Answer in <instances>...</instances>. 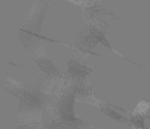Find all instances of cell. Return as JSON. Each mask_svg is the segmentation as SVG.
Masks as SVG:
<instances>
[{"label":"cell","mask_w":150,"mask_h":129,"mask_svg":"<svg viewBox=\"0 0 150 129\" xmlns=\"http://www.w3.org/2000/svg\"><path fill=\"white\" fill-rule=\"evenodd\" d=\"M48 0H35L30 11L27 15L25 23L20 30L19 39L23 43L25 50L29 53L34 47H37L40 41L42 24L44 20V15L47 13V8L49 5Z\"/></svg>","instance_id":"obj_1"},{"label":"cell","mask_w":150,"mask_h":129,"mask_svg":"<svg viewBox=\"0 0 150 129\" xmlns=\"http://www.w3.org/2000/svg\"><path fill=\"white\" fill-rule=\"evenodd\" d=\"M111 29H112V25H110V24L103 19L91 23V24H88V26L77 36L76 41H74V47L82 53L93 54V55H97L96 53H93V49L96 48V45L98 43L103 44L105 47H107L112 50L111 45L107 43V40L105 39V35Z\"/></svg>","instance_id":"obj_2"},{"label":"cell","mask_w":150,"mask_h":129,"mask_svg":"<svg viewBox=\"0 0 150 129\" xmlns=\"http://www.w3.org/2000/svg\"><path fill=\"white\" fill-rule=\"evenodd\" d=\"M73 80L67 73H61V74H45L40 72L38 75L35 77L34 82L32 83L35 85L39 90L44 91L45 94L51 95H57L64 91L72 86Z\"/></svg>","instance_id":"obj_3"},{"label":"cell","mask_w":150,"mask_h":129,"mask_svg":"<svg viewBox=\"0 0 150 129\" xmlns=\"http://www.w3.org/2000/svg\"><path fill=\"white\" fill-rule=\"evenodd\" d=\"M51 95L39 90L35 85H25L19 97V110H44L47 109Z\"/></svg>","instance_id":"obj_4"},{"label":"cell","mask_w":150,"mask_h":129,"mask_svg":"<svg viewBox=\"0 0 150 129\" xmlns=\"http://www.w3.org/2000/svg\"><path fill=\"white\" fill-rule=\"evenodd\" d=\"M67 65V74L74 82L87 80L90 73L95 69V65L91 64L88 60V54L82 53L80 50H73L69 54Z\"/></svg>","instance_id":"obj_5"},{"label":"cell","mask_w":150,"mask_h":129,"mask_svg":"<svg viewBox=\"0 0 150 129\" xmlns=\"http://www.w3.org/2000/svg\"><path fill=\"white\" fill-rule=\"evenodd\" d=\"M28 54L32 56L34 63L39 66L40 72H43L45 74H61V72L56 68L54 64L48 58V54L44 50V47L42 43H39L37 47L33 48Z\"/></svg>","instance_id":"obj_6"},{"label":"cell","mask_w":150,"mask_h":129,"mask_svg":"<svg viewBox=\"0 0 150 129\" xmlns=\"http://www.w3.org/2000/svg\"><path fill=\"white\" fill-rule=\"evenodd\" d=\"M25 85L27 84H24V83H22V82L15 80V79H13L11 77L8 75L6 80H5V84H4V89H5L6 91H9L10 94H13L14 97L19 98L20 94L23 93L24 88H25Z\"/></svg>","instance_id":"obj_7"},{"label":"cell","mask_w":150,"mask_h":129,"mask_svg":"<svg viewBox=\"0 0 150 129\" xmlns=\"http://www.w3.org/2000/svg\"><path fill=\"white\" fill-rule=\"evenodd\" d=\"M150 107V102H148V100H143L141 103H139L137 104V107L135 108V112L132 114H134V116L135 115H137L139 116V119L140 118H143V116L145 115V113L148 112V108Z\"/></svg>","instance_id":"obj_8"},{"label":"cell","mask_w":150,"mask_h":129,"mask_svg":"<svg viewBox=\"0 0 150 129\" xmlns=\"http://www.w3.org/2000/svg\"><path fill=\"white\" fill-rule=\"evenodd\" d=\"M103 0H86V5L87 4H101Z\"/></svg>","instance_id":"obj_9"},{"label":"cell","mask_w":150,"mask_h":129,"mask_svg":"<svg viewBox=\"0 0 150 129\" xmlns=\"http://www.w3.org/2000/svg\"><path fill=\"white\" fill-rule=\"evenodd\" d=\"M48 1H49V3H52V1H53V0H48Z\"/></svg>","instance_id":"obj_10"}]
</instances>
